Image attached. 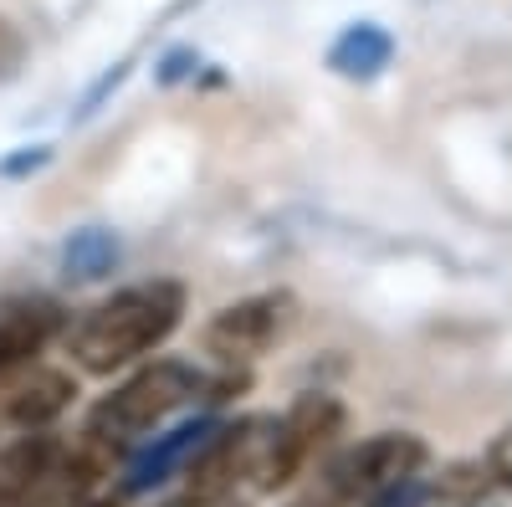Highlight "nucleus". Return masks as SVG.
Returning a JSON list of instances; mask_svg holds the SVG:
<instances>
[{
    "mask_svg": "<svg viewBox=\"0 0 512 507\" xmlns=\"http://www.w3.org/2000/svg\"><path fill=\"white\" fill-rule=\"evenodd\" d=\"M482 467H487V477L497 487H512V431H497V441L482 456Z\"/></svg>",
    "mask_w": 512,
    "mask_h": 507,
    "instance_id": "ddd939ff",
    "label": "nucleus"
},
{
    "mask_svg": "<svg viewBox=\"0 0 512 507\" xmlns=\"http://www.w3.org/2000/svg\"><path fill=\"white\" fill-rule=\"evenodd\" d=\"M262 441H267V420H236V426H221L216 436L195 441V456L185 461V507H210L241 477H251Z\"/></svg>",
    "mask_w": 512,
    "mask_h": 507,
    "instance_id": "423d86ee",
    "label": "nucleus"
},
{
    "mask_svg": "<svg viewBox=\"0 0 512 507\" xmlns=\"http://www.w3.org/2000/svg\"><path fill=\"white\" fill-rule=\"evenodd\" d=\"M62 441L47 431H26L21 441H11L0 451V507H47L52 497H62Z\"/></svg>",
    "mask_w": 512,
    "mask_h": 507,
    "instance_id": "6e6552de",
    "label": "nucleus"
},
{
    "mask_svg": "<svg viewBox=\"0 0 512 507\" xmlns=\"http://www.w3.org/2000/svg\"><path fill=\"white\" fill-rule=\"evenodd\" d=\"M425 456H431V451H425V441L415 431H379V436L359 441L354 451H344V456L333 461V472H328L333 497L364 502V497L395 487L405 477H420Z\"/></svg>",
    "mask_w": 512,
    "mask_h": 507,
    "instance_id": "39448f33",
    "label": "nucleus"
},
{
    "mask_svg": "<svg viewBox=\"0 0 512 507\" xmlns=\"http://www.w3.org/2000/svg\"><path fill=\"white\" fill-rule=\"evenodd\" d=\"M77 400V379L62 374V369H31L26 379L11 385V400H6V415L11 426L21 431H47L57 415H67Z\"/></svg>",
    "mask_w": 512,
    "mask_h": 507,
    "instance_id": "1a4fd4ad",
    "label": "nucleus"
},
{
    "mask_svg": "<svg viewBox=\"0 0 512 507\" xmlns=\"http://www.w3.org/2000/svg\"><path fill=\"white\" fill-rule=\"evenodd\" d=\"M62 507H118V497H93V492H72V502Z\"/></svg>",
    "mask_w": 512,
    "mask_h": 507,
    "instance_id": "4468645a",
    "label": "nucleus"
},
{
    "mask_svg": "<svg viewBox=\"0 0 512 507\" xmlns=\"http://www.w3.org/2000/svg\"><path fill=\"white\" fill-rule=\"evenodd\" d=\"M26 57H31V47H26V36H21V26H16L11 16H0V82H11V77H21Z\"/></svg>",
    "mask_w": 512,
    "mask_h": 507,
    "instance_id": "f8f14e48",
    "label": "nucleus"
},
{
    "mask_svg": "<svg viewBox=\"0 0 512 507\" xmlns=\"http://www.w3.org/2000/svg\"><path fill=\"white\" fill-rule=\"evenodd\" d=\"M344 431V400L328 395V390H308L297 395L277 420H267V441H262V456H256V487L262 492H282L287 482L303 477L308 461Z\"/></svg>",
    "mask_w": 512,
    "mask_h": 507,
    "instance_id": "7ed1b4c3",
    "label": "nucleus"
},
{
    "mask_svg": "<svg viewBox=\"0 0 512 507\" xmlns=\"http://www.w3.org/2000/svg\"><path fill=\"white\" fill-rule=\"evenodd\" d=\"M200 390H205V379H200L195 364H185V359H154L139 374H128L113 395H103L93 405L88 431L113 441V446L118 441H139V436L159 431L175 410H185Z\"/></svg>",
    "mask_w": 512,
    "mask_h": 507,
    "instance_id": "f03ea898",
    "label": "nucleus"
},
{
    "mask_svg": "<svg viewBox=\"0 0 512 507\" xmlns=\"http://www.w3.org/2000/svg\"><path fill=\"white\" fill-rule=\"evenodd\" d=\"M487 487H492V477H487L482 461H456V467L441 472V482L431 492L441 502H477V497H487Z\"/></svg>",
    "mask_w": 512,
    "mask_h": 507,
    "instance_id": "9b49d317",
    "label": "nucleus"
},
{
    "mask_svg": "<svg viewBox=\"0 0 512 507\" xmlns=\"http://www.w3.org/2000/svg\"><path fill=\"white\" fill-rule=\"evenodd\" d=\"M57 333H62V303L41 298V292L0 303V390H11Z\"/></svg>",
    "mask_w": 512,
    "mask_h": 507,
    "instance_id": "0eeeda50",
    "label": "nucleus"
},
{
    "mask_svg": "<svg viewBox=\"0 0 512 507\" xmlns=\"http://www.w3.org/2000/svg\"><path fill=\"white\" fill-rule=\"evenodd\" d=\"M297 318H303V308H297V298H292L287 287L251 292V298L221 308L216 318L205 323L200 344H205V354L216 359V364L236 369V364H251V359L272 354L282 338L297 328Z\"/></svg>",
    "mask_w": 512,
    "mask_h": 507,
    "instance_id": "20e7f679",
    "label": "nucleus"
},
{
    "mask_svg": "<svg viewBox=\"0 0 512 507\" xmlns=\"http://www.w3.org/2000/svg\"><path fill=\"white\" fill-rule=\"evenodd\" d=\"M180 323H185L180 282H169V277L134 282L77 318V328L67 333V354L82 374H118L128 364H139L144 354L164 349Z\"/></svg>",
    "mask_w": 512,
    "mask_h": 507,
    "instance_id": "f257e3e1",
    "label": "nucleus"
},
{
    "mask_svg": "<svg viewBox=\"0 0 512 507\" xmlns=\"http://www.w3.org/2000/svg\"><path fill=\"white\" fill-rule=\"evenodd\" d=\"M390 52H395L390 31H379L374 21H359L328 47V67L338 77H374L379 67H390Z\"/></svg>",
    "mask_w": 512,
    "mask_h": 507,
    "instance_id": "9d476101",
    "label": "nucleus"
}]
</instances>
